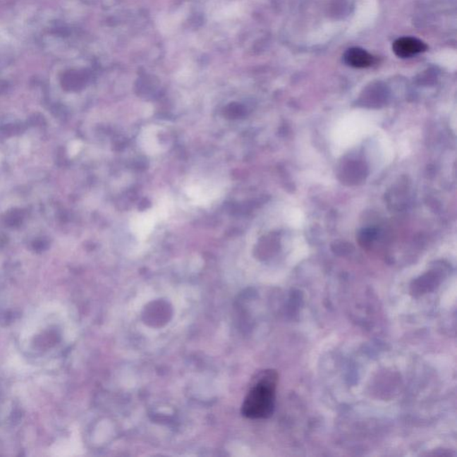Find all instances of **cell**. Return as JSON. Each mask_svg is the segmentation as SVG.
<instances>
[{"mask_svg":"<svg viewBox=\"0 0 457 457\" xmlns=\"http://www.w3.org/2000/svg\"><path fill=\"white\" fill-rule=\"evenodd\" d=\"M278 381V374L274 370L255 376L242 404V415L253 420L271 418L275 409Z\"/></svg>","mask_w":457,"mask_h":457,"instance_id":"6da1fadb","label":"cell"},{"mask_svg":"<svg viewBox=\"0 0 457 457\" xmlns=\"http://www.w3.org/2000/svg\"><path fill=\"white\" fill-rule=\"evenodd\" d=\"M79 150H80L79 143L75 142V144H73L72 147H71L70 154H75L78 153Z\"/></svg>","mask_w":457,"mask_h":457,"instance_id":"277c9868","label":"cell"},{"mask_svg":"<svg viewBox=\"0 0 457 457\" xmlns=\"http://www.w3.org/2000/svg\"><path fill=\"white\" fill-rule=\"evenodd\" d=\"M429 47L425 42L415 37H401L393 43L392 49L400 59H410L427 51Z\"/></svg>","mask_w":457,"mask_h":457,"instance_id":"7a4b0ae2","label":"cell"},{"mask_svg":"<svg viewBox=\"0 0 457 457\" xmlns=\"http://www.w3.org/2000/svg\"><path fill=\"white\" fill-rule=\"evenodd\" d=\"M346 65L354 68H368L374 65L376 57L361 48L348 49L343 56Z\"/></svg>","mask_w":457,"mask_h":457,"instance_id":"3957f363","label":"cell"}]
</instances>
